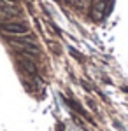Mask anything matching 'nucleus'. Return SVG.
Segmentation results:
<instances>
[{
	"instance_id": "nucleus-1",
	"label": "nucleus",
	"mask_w": 128,
	"mask_h": 131,
	"mask_svg": "<svg viewBox=\"0 0 128 131\" xmlns=\"http://www.w3.org/2000/svg\"><path fill=\"white\" fill-rule=\"evenodd\" d=\"M11 44L14 46V47H18L21 52H26L30 56H39L40 54V49L39 46L33 42V37H30V35H14L12 39H11Z\"/></svg>"
},
{
	"instance_id": "nucleus-2",
	"label": "nucleus",
	"mask_w": 128,
	"mask_h": 131,
	"mask_svg": "<svg viewBox=\"0 0 128 131\" xmlns=\"http://www.w3.org/2000/svg\"><path fill=\"white\" fill-rule=\"evenodd\" d=\"M0 33L7 35V37H14V35H28L30 30L25 23H20V21H2Z\"/></svg>"
},
{
	"instance_id": "nucleus-3",
	"label": "nucleus",
	"mask_w": 128,
	"mask_h": 131,
	"mask_svg": "<svg viewBox=\"0 0 128 131\" xmlns=\"http://www.w3.org/2000/svg\"><path fill=\"white\" fill-rule=\"evenodd\" d=\"M18 63H20V67L23 70L26 72L28 75H35L37 70H39V67H37V63L32 60V56L26 54V52H18Z\"/></svg>"
}]
</instances>
